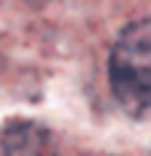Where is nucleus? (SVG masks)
Masks as SVG:
<instances>
[{
  "instance_id": "obj_1",
  "label": "nucleus",
  "mask_w": 151,
  "mask_h": 156,
  "mask_svg": "<svg viewBox=\"0 0 151 156\" xmlns=\"http://www.w3.org/2000/svg\"><path fill=\"white\" fill-rule=\"evenodd\" d=\"M109 82L130 114L151 111V19L133 21L119 32L109 56Z\"/></svg>"
},
{
  "instance_id": "obj_2",
  "label": "nucleus",
  "mask_w": 151,
  "mask_h": 156,
  "mask_svg": "<svg viewBox=\"0 0 151 156\" xmlns=\"http://www.w3.org/2000/svg\"><path fill=\"white\" fill-rule=\"evenodd\" d=\"M0 156H48V138L40 127H8L0 132Z\"/></svg>"
}]
</instances>
